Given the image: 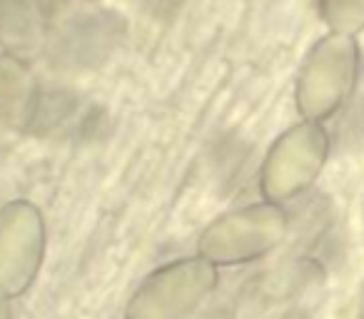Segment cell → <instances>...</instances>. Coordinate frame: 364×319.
<instances>
[{
    "label": "cell",
    "mask_w": 364,
    "mask_h": 319,
    "mask_svg": "<svg viewBox=\"0 0 364 319\" xmlns=\"http://www.w3.org/2000/svg\"><path fill=\"white\" fill-rule=\"evenodd\" d=\"M220 287V269L203 259L180 257L152 269L132 292L125 319H190Z\"/></svg>",
    "instance_id": "277c9868"
},
{
    "label": "cell",
    "mask_w": 364,
    "mask_h": 319,
    "mask_svg": "<svg viewBox=\"0 0 364 319\" xmlns=\"http://www.w3.org/2000/svg\"><path fill=\"white\" fill-rule=\"evenodd\" d=\"M317 13L329 33L352 38L364 33V0H317Z\"/></svg>",
    "instance_id": "9c48e42d"
},
{
    "label": "cell",
    "mask_w": 364,
    "mask_h": 319,
    "mask_svg": "<svg viewBox=\"0 0 364 319\" xmlns=\"http://www.w3.org/2000/svg\"><path fill=\"white\" fill-rule=\"evenodd\" d=\"M13 302H16V299L8 297L6 292H0V319H16V312H13Z\"/></svg>",
    "instance_id": "8fae6325"
},
{
    "label": "cell",
    "mask_w": 364,
    "mask_h": 319,
    "mask_svg": "<svg viewBox=\"0 0 364 319\" xmlns=\"http://www.w3.org/2000/svg\"><path fill=\"white\" fill-rule=\"evenodd\" d=\"M289 215L282 205L257 200L215 217L198 237V254L215 267L264 259L287 239Z\"/></svg>",
    "instance_id": "7a4b0ae2"
},
{
    "label": "cell",
    "mask_w": 364,
    "mask_h": 319,
    "mask_svg": "<svg viewBox=\"0 0 364 319\" xmlns=\"http://www.w3.org/2000/svg\"><path fill=\"white\" fill-rule=\"evenodd\" d=\"M41 105V87L33 80L31 65L0 53V120L13 127H28Z\"/></svg>",
    "instance_id": "ba28073f"
},
{
    "label": "cell",
    "mask_w": 364,
    "mask_h": 319,
    "mask_svg": "<svg viewBox=\"0 0 364 319\" xmlns=\"http://www.w3.org/2000/svg\"><path fill=\"white\" fill-rule=\"evenodd\" d=\"M190 319H235V314L228 304H210V307H203L200 312H195Z\"/></svg>",
    "instance_id": "30bf717a"
},
{
    "label": "cell",
    "mask_w": 364,
    "mask_h": 319,
    "mask_svg": "<svg viewBox=\"0 0 364 319\" xmlns=\"http://www.w3.org/2000/svg\"><path fill=\"white\" fill-rule=\"evenodd\" d=\"M362 67L359 40L342 33H324L312 43L294 77V107L299 120L324 125L352 100Z\"/></svg>",
    "instance_id": "6da1fadb"
},
{
    "label": "cell",
    "mask_w": 364,
    "mask_h": 319,
    "mask_svg": "<svg viewBox=\"0 0 364 319\" xmlns=\"http://www.w3.org/2000/svg\"><path fill=\"white\" fill-rule=\"evenodd\" d=\"M332 152V137L319 122L299 120L269 145L259 168V198L289 205L314 188Z\"/></svg>",
    "instance_id": "3957f363"
},
{
    "label": "cell",
    "mask_w": 364,
    "mask_h": 319,
    "mask_svg": "<svg viewBox=\"0 0 364 319\" xmlns=\"http://www.w3.org/2000/svg\"><path fill=\"white\" fill-rule=\"evenodd\" d=\"M82 3H90V6H97V3H102V0H82Z\"/></svg>",
    "instance_id": "7c38bea8"
},
{
    "label": "cell",
    "mask_w": 364,
    "mask_h": 319,
    "mask_svg": "<svg viewBox=\"0 0 364 319\" xmlns=\"http://www.w3.org/2000/svg\"><path fill=\"white\" fill-rule=\"evenodd\" d=\"M120 18L110 13H80L77 18L68 21L63 31L50 36V43L65 63H95L105 55L117 40V23Z\"/></svg>",
    "instance_id": "52a82bcc"
},
{
    "label": "cell",
    "mask_w": 364,
    "mask_h": 319,
    "mask_svg": "<svg viewBox=\"0 0 364 319\" xmlns=\"http://www.w3.org/2000/svg\"><path fill=\"white\" fill-rule=\"evenodd\" d=\"M50 45V23L38 0H0V53L33 65Z\"/></svg>",
    "instance_id": "8992f818"
},
{
    "label": "cell",
    "mask_w": 364,
    "mask_h": 319,
    "mask_svg": "<svg viewBox=\"0 0 364 319\" xmlns=\"http://www.w3.org/2000/svg\"><path fill=\"white\" fill-rule=\"evenodd\" d=\"M48 229L41 207L26 198L0 207V292L21 299L43 272Z\"/></svg>",
    "instance_id": "5b68a950"
}]
</instances>
